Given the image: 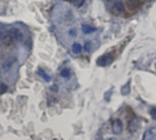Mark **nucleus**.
Instances as JSON below:
<instances>
[{
  "instance_id": "obj_13",
  "label": "nucleus",
  "mask_w": 156,
  "mask_h": 140,
  "mask_svg": "<svg viewBox=\"0 0 156 140\" xmlns=\"http://www.w3.org/2000/svg\"><path fill=\"white\" fill-rule=\"evenodd\" d=\"M38 74H40V75L42 76V78H44L45 81H47V82H49V81L51 80L50 76H49L48 74H47L44 71H43V72H42V71H38Z\"/></svg>"
},
{
  "instance_id": "obj_12",
  "label": "nucleus",
  "mask_w": 156,
  "mask_h": 140,
  "mask_svg": "<svg viewBox=\"0 0 156 140\" xmlns=\"http://www.w3.org/2000/svg\"><path fill=\"white\" fill-rule=\"evenodd\" d=\"M70 2L73 4L74 6H76V7H80V6H83L85 0H71Z\"/></svg>"
},
{
  "instance_id": "obj_8",
  "label": "nucleus",
  "mask_w": 156,
  "mask_h": 140,
  "mask_svg": "<svg viewBox=\"0 0 156 140\" xmlns=\"http://www.w3.org/2000/svg\"><path fill=\"white\" fill-rule=\"evenodd\" d=\"M14 38L16 41H21L23 39L22 32H20V30H18V29H16L14 31Z\"/></svg>"
},
{
  "instance_id": "obj_9",
  "label": "nucleus",
  "mask_w": 156,
  "mask_h": 140,
  "mask_svg": "<svg viewBox=\"0 0 156 140\" xmlns=\"http://www.w3.org/2000/svg\"><path fill=\"white\" fill-rule=\"evenodd\" d=\"M72 50L74 53L78 54V53H80L81 50H82V47L81 45H80L79 43H74L73 46H72Z\"/></svg>"
},
{
  "instance_id": "obj_7",
  "label": "nucleus",
  "mask_w": 156,
  "mask_h": 140,
  "mask_svg": "<svg viewBox=\"0 0 156 140\" xmlns=\"http://www.w3.org/2000/svg\"><path fill=\"white\" fill-rule=\"evenodd\" d=\"M81 29L85 34H90V33H92V32L96 31V28H93V27H91L90 25H83L81 27Z\"/></svg>"
},
{
  "instance_id": "obj_4",
  "label": "nucleus",
  "mask_w": 156,
  "mask_h": 140,
  "mask_svg": "<svg viewBox=\"0 0 156 140\" xmlns=\"http://www.w3.org/2000/svg\"><path fill=\"white\" fill-rule=\"evenodd\" d=\"M112 11L114 14H121L124 11V4L122 1H116L113 4Z\"/></svg>"
},
{
  "instance_id": "obj_6",
  "label": "nucleus",
  "mask_w": 156,
  "mask_h": 140,
  "mask_svg": "<svg viewBox=\"0 0 156 140\" xmlns=\"http://www.w3.org/2000/svg\"><path fill=\"white\" fill-rule=\"evenodd\" d=\"M140 5L139 0H126V6L130 10H135Z\"/></svg>"
},
{
  "instance_id": "obj_10",
  "label": "nucleus",
  "mask_w": 156,
  "mask_h": 140,
  "mask_svg": "<svg viewBox=\"0 0 156 140\" xmlns=\"http://www.w3.org/2000/svg\"><path fill=\"white\" fill-rule=\"evenodd\" d=\"M13 62H14V61H13V60H7V61H5V63L3 64V68H4V70H5V71H8V70L12 67Z\"/></svg>"
},
{
  "instance_id": "obj_3",
  "label": "nucleus",
  "mask_w": 156,
  "mask_h": 140,
  "mask_svg": "<svg viewBox=\"0 0 156 140\" xmlns=\"http://www.w3.org/2000/svg\"><path fill=\"white\" fill-rule=\"evenodd\" d=\"M143 140H156V127L147 129L144 134Z\"/></svg>"
},
{
  "instance_id": "obj_2",
  "label": "nucleus",
  "mask_w": 156,
  "mask_h": 140,
  "mask_svg": "<svg viewBox=\"0 0 156 140\" xmlns=\"http://www.w3.org/2000/svg\"><path fill=\"white\" fill-rule=\"evenodd\" d=\"M112 132L113 134L115 135H119L122 132V129H123V126H122V122L120 120V119H115L112 121Z\"/></svg>"
},
{
  "instance_id": "obj_19",
  "label": "nucleus",
  "mask_w": 156,
  "mask_h": 140,
  "mask_svg": "<svg viewBox=\"0 0 156 140\" xmlns=\"http://www.w3.org/2000/svg\"><path fill=\"white\" fill-rule=\"evenodd\" d=\"M107 140H117V138H110L109 139Z\"/></svg>"
},
{
  "instance_id": "obj_11",
  "label": "nucleus",
  "mask_w": 156,
  "mask_h": 140,
  "mask_svg": "<svg viewBox=\"0 0 156 140\" xmlns=\"http://www.w3.org/2000/svg\"><path fill=\"white\" fill-rule=\"evenodd\" d=\"M60 75L65 78V79H69V75H70V72L69 69H63L60 72Z\"/></svg>"
},
{
  "instance_id": "obj_1",
  "label": "nucleus",
  "mask_w": 156,
  "mask_h": 140,
  "mask_svg": "<svg viewBox=\"0 0 156 140\" xmlns=\"http://www.w3.org/2000/svg\"><path fill=\"white\" fill-rule=\"evenodd\" d=\"M112 61H113V57H112V55H111V54H105V55L100 57V58L97 60V64H98L99 66L104 67V66L110 65Z\"/></svg>"
},
{
  "instance_id": "obj_5",
  "label": "nucleus",
  "mask_w": 156,
  "mask_h": 140,
  "mask_svg": "<svg viewBox=\"0 0 156 140\" xmlns=\"http://www.w3.org/2000/svg\"><path fill=\"white\" fill-rule=\"evenodd\" d=\"M139 127H140L139 121L137 119H133L129 123V131L131 133H134V132H136L138 130Z\"/></svg>"
},
{
  "instance_id": "obj_14",
  "label": "nucleus",
  "mask_w": 156,
  "mask_h": 140,
  "mask_svg": "<svg viewBox=\"0 0 156 140\" xmlns=\"http://www.w3.org/2000/svg\"><path fill=\"white\" fill-rule=\"evenodd\" d=\"M130 93V84H125L122 88V94L123 95H126Z\"/></svg>"
},
{
  "instance_id": "obj_16",
  "label": "nucleus",
  "mask_w": 156,
  "mask_h": 140,
  "mask_svg": "<svg viewBox=\"0 0 156 140\" xmlns=\"http://www.w3.org/2000/svg\"><path fill=\"white\" fill-rule=\"evenodd\" d=\"M151 116L154 119H156V108H153L151 110Z\"/></svg>"
},
{
  "instance_id": "obj_20",
  "label": "nucleus",
  "mask_w": 156,
  "mask_h": 140,
  "mask_svg": "<svg viewBox=\"0 0 156 140\" xmlns=\"http://www.w3.org/2000/svg\"><path fill=\"white\" fill-rule=\"evenodd\" d=\"M106 1H109V0H106Z\"/></svg>"
},
{
  "instance_id": "obj_18",
  "label": "nucleus",
  "mask_w": 156,
  "mask_h": 140,
  "mask_svg": "<svg viewBox=\"0 0 156 140\" xmlns=\"http://www.w3.org/2000/svg\"><path fill=\"white\" fill-rule=\"evenodd\" d=\"M90 42H87V43L85 44V50H86L87 51H89V50H90Z\"/></svg>"
},
{
  "instance_id": "obj_15",
  "label": "nucleus",
  "mask_w": 156,
  "mask_h": 140,
  "mask_svg": "<svg viewBox=\"0 0 156 140\" xmlns=\"http://www.w3.org/2000/svg\"><path fill=\"white\" fill-rule=\"evenodd\" d=\"M6 86L4 84V83H2V84H0V94H3V93H5V91H6Z\"/></svg>"
},
{
  "instance_id": "obj_17",
  "label": "nucleus",
  "mask_w": 156,
  "mask_h": 140,
  "mask_svg": "<svg viewBox=\"0 0 156 140\" xmlns=\"http://www.w3.org/2000/svg\"><path fill=\"white\" fill-rule=\"evenodd\" d=\"M77 35V32H76V30L75 29H70L69 30V36H71V37H75Z\"/></svg>"
}]
</instances>
